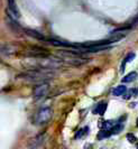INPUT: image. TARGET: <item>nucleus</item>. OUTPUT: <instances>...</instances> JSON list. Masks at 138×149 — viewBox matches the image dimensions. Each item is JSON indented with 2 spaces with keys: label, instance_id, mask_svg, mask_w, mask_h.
<instances>
[{
  "label": "nucleus",
  "instance_id": "nucleus-1",
  "mask_svg": "<svg viewBox=\"0 0 138 149\" xmlns=\"http://www.w3.org/2000/svg\"><path fill=\"white\" fill-rule=\"evenodd\" d=\"M51 76L52 74L46 73V71H28V72H25L23 74L18 75L19 79H24L26 81H34V82L44 81Z\"/></svg>",
  "mask_w": 138,
  "mask_h": 149
},
{
  "label": "nucleus",
  "instance_id": "nucleus-2",
  "mask_svg": "<svg viewBox=\"0 0 138 149\" xmlns=\"http://www.w3.org/2000/svg\"><path fill=\"white\" fill-rule=\"evenodd\" d=\"M57 55H59L63 61H66V62H69L71 64H74V65L83 64L85 62H88V60L80 57L79 54H75V53H72V52L61 51V52H57Z\"/></svg>",
  "mask_w": 138,
  "mask_h": 149
},
{
  "label": "nucleus",
  "instance_id": "nucleus-3",
  "mask_svg": "<svg viewBox=\"0 0 138 149\" xmlns=\"http://www.w3.org/2000/svg\"><path fill=\"white\" fill-rule=\"evenodd\" d=\"M52 116H53V111L51 108H48V107L42 108L36 114L35 122H36V125H45L52 119Z\"/></svg>",
  "mask_w": 138,
  "mask_h": 149
},
{
  "label": "nucleus",
  "instance_id": "nucleus-4",
  "mask_svg": "<svg viewBox=\"0 0 138 149\" xmlns=\"http://www.w3.org/2000/svg\"><path fill=\"white\" fill-rule=\"evenodd\" d=\"M48 89H49V85L47 83H42L37 85L35 89H34V97H42L46 95V93L48 92Z\"/></svg>",
  "mask_w": 138,
  "mask_h": 149
},
{
  "label": "nucleus",
  "instance_id": "nucleus-5",
  "mask_svg": "<svg viewBox=\"0 0 138 149\" xmlns=\"http://www.w3.org/2000/svg\"><path fill=\"white\" fill-rule=\"evenodd\" d=\"M45 42L48 43V44L53 45V46H61V47H70V46H72V47H74L73 44H68V43H64L62 40H57V39H54V38H46Z\"/></svg>",
  "mask_w": 138,
  "mask_h": 149
},
{
  "label": "nucleus",
  "instance_id": "nucleus-6",
  "mask_svg": "<svg viewBox=\"0 0 138 149\" xmlns=\"http://www.w3.org/2000/svg\"><path fill=\"white\" fill-rule=\"evenodd\" d=\"M24 31L28 35V36H31V37H34L36 38V39H38V40H44L45 42L46 38L42 35V34H39L38 31H36V30H33V29H28V28H25Z\"/></svg>",
  "mask_w": 138,
  "mask_h": 149
},
{
  "label": "nucleus",
  "instance_id": "nucleus-7",
  "mask_svg": "<svg viewBox=\"0 0 138 149\" xmlns=\"http://www.w3.org/2000/svg\"><path fill=\"white\" fill-rule=\"evenodd\" d=\"M8 7L10 8V10L14 13V15L16 16V18H19L20 17V13L17 8V5H16L15 0H8Z\"/></svg>",
  "mask_w": 138,
  "mask_h": 149
},
{
  "label": "nucleus",
  "instance_id": "nucleus-8",
  "mask_svg": "<svg viewBox=\"0 0 138 149\" xmlns=\"http://www.w3.org/2000/svg\"><path fill=\"white\" fill-rule=\"evenodd\" d=\"M126 92H127V88H126L125 85H118V86H117V88H115V89H114V91H112L114 95H116V97L123 95Z\"/></svg>",
  "mask_w": 138,
  "mask_h": 149
},
{
  "label": "nucleus",
  "instance_id": "nucleus-9",
  "mask_svg": "<svg viewBox=\"0 0 138 149\" xmlns=\"http://www.w3.org/2000/svg\"><path fill=\"white\" fill-rule=\"evenodd\" d=\"M2 53L3 54H11V53H15L17 51V47H15L14 45H10V44H7L5 45V46H2Z\"/></svg>",
  "mask_w": 138,
  "mask_h": 149
},
{
  "label": "nucleus",
  "instance_id": "nucleus-10",
  "mask_svg": "<svg viewBox=\"0 0 138 149\" xmlns=\"http://www.w3.org/2000/svg\"><path fill=\"white\" fill-rule=\"evenodd\" d=\"M106 109H107V103L106 102H100L99 104H98V107H97V109L93 112L94 113H98L100 116H102L105 113V111H106Z\"/></svg>",
  "mask_w": 138,
  "mask_h": 149
},
{
  "label": "nucleus",
  "instance_id": "nucleus-11",
  "mask_svg": "<svg viewBox=\"0 0 138 149\" xmlns=\"http://www.w3.org/2000/svg\"><path fill=\"white\" fill-rule=\"evenodd\" d=\"M136 77H137V73H136V72H131V73L126 75V76H123V83H129V82H131V81H134Z\"/></svg>",
  "mask_w": 138,
  "mask_h": 149
},
{
  "label": "nucleus",
  "instance_id": "nucleus-12",
  "mask_svg": "<svg viewBox=\"0 0 138 149\" xmlns=\"http://www.w3.org/2000/svg\"><path fill=\"white\" fill-rule=\"evenodd\" d=\"M123 129V123H117V125H115V126L112 127V129H111L110 131H111V134H119V132H120Z\"/></svg>",
  "mask_w": 138,
  "mask_h": 149
},
{
  "label": "nucleus",
  "instance_id": "nucleus-13",
  "mask_svg": "<svg viewBox=\"0 0 138 149\" xmlns=\"http://www.w3.org/2000/svg\"><path fill=\"white\" fill-rule=\"evenodd\" d=\"M111 131L110 130H101L99 134H98V139H105L111 136Z\"/></svg>",
  "mask_w": 138,
  "mask_h": 149
},
{
  "label": "nucleus",
  "instance_id": "nucleus-14",
  "mask_svg": "<svg viewBox=\"0 0 138 149\" xmlns=\"http://www.w3.org/2000/svg\"><path fill=\"white\" fill-rule=\"evenodd\" d=\"M135 57H136V54H135V53H129V54H128V55H127V57H126V58H125V61H123V70H125V65H126V63H128V62H131V61L134 60V58H135Z\"/></svg>",
  "mask_w": 138,
  "mask_h": 149
},
{
  "label": "nucleus",
  "instance_id": "nucleus-15",
  "mask_svg": "<svg viewBox=\"0 0 138 149\" xmlns=\"http://www.w3.org/2000/svg\"><path fill=\"white\" fill-rule=\"evenodd\" d=\"M89 132V128L88 127H85V128H83V129H81V130H79L77 131V134H75V138H82L83 136H85V134Z\"/></svg>",
  "mask_w": 138,
  "mask_h": 149
},
{
  "label": "nucleus",
  "instance_id": "nucleus-16",
  "mask_svg": "<svg viewBox=\"0 0 138 149\" xmlns=\"http://www.w3.org/2000/svg\"><path fill=\"white\" fill-rule=\"evenodd\" d=\"M127 139H128V140H129L130 142H135V141H136V138H135V136H134V134H127Z\"/></svg>",
  "mask_w": 138,
  "mask_h": 149
},
{
  "label": "nucleus",
  "instance_id": "nucleus-17",
  "mask_svg": "<svg viewBox=\"0 0 138 149\" xmlns=\"http://www.w3.org/2000/svg\"><path fill=\"white\" fill-rule=\"evenodd\" d=\"M136 125H137V127H138V119H137V121H136Z\"/></svg>",
  "mask_w": 138,
  "mask_h": 149
}]
</instances>
